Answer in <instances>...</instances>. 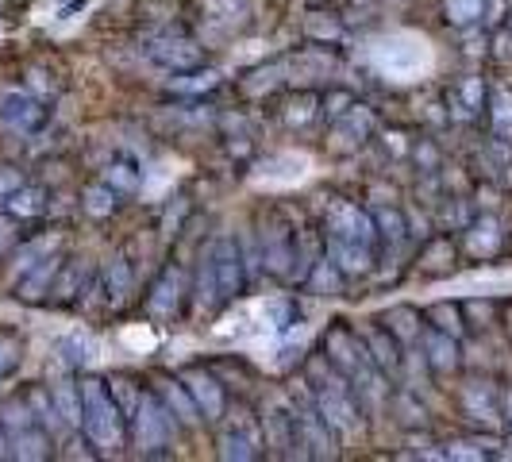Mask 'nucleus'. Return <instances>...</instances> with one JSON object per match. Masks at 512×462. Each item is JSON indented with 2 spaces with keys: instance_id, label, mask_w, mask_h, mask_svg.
<instances>
[{
  "instance_id": "26",
  "label": "nucleus",
  "mask_w": 512,
  "mask_h": 462,
  "mask_svg": "<svg viewBox=\"0 0 512 462\" xmlns=\"http://www.w3.org/2000/svg\"><path fill=\"white\" fill-rule=\"evenodd\" d=\"M85 212L89 216H112L116 212V189L101 181V185H89L85 189Z\"/></svg>"
},
{
  "instance_id": "36",
  "label": "nucleus",
  "mask_w": 512,
  "mask_h": 462,
  "mask_svg": "<svg viewBox=\"0 0 512 462\" xmlns=\"http://www.w3.org/2000/svg\"><path fill=\"white\" fill-rule=\"evenodd\" d=\"M462 97H466V108H482V85L478 81H462Z\"/></svg>"
},
{
  "instance_id": "18",
  "label": "nucleus",
  "mask_w": 512,
  "mask_h": 462,
  "mask_svg": "<svg viewBox=\"0 0 512 462\" xmlns=\"http://www.w3.org/2000/svg\"><path fill=\"white\" fill-rule=\"evenodd\" d=\"M158 393L166 397V409H170V412L178 409L181 424H197V420H201V412H197V405H193L189 389H185L181 382H174V378H162V382H158Z\"/></svg>"
},
{
  "instance_id": "38",
  "label": "nucleus",
  "mask_w": 512,
  "mask_h": 462,
  "mask_svg": "<svg viewBox=\"0 0 512 462\" xmlns=\"http://www.w3.org/2000/svg\"><path fill=\"white\" fill-rule=\"evenodd\" d=\"M0 459H8V436L0 432Z\"/></svg>"
},
{
  "instance_id": "7",
  "label": "nucleus",
  "mask_w": 512,
  "mask_h": 462,
  "mask_svg": "<svg viewBox=\"0 0 512 462\" xmlns=\"http://www.w3.org/2000/svg\"><path fill=\"white\" fill-rule=\"evenodd\" d=\"M143 54L166 74H181V70H197L201 66V47L193 39H185V35H174V31L143 39Z\"/></svg>"
},
{
  "instance_id": "31",
  "label": "nucleus",
  "mask_w": 512,
  "mask_h": 462,
  "mask_svg": "<svg viewBox=\"0 0 512 462\" xmlns=\"http://www.w3.org/2000/svg\"><path fill=\"white\" fill-rule=\"evenodd\" d=\"M378 224H382V235L385 239H393V243H397V239H401V235H405V224H401V212H397V208H389V212H378Z\"/></svg>"
},
{
  "instance_id": "10",
  "label": "nucleus",
  "mask_w": 512,
  "mask_h": 462,
  "mask_svg": "<svg viewBox=\"0 0 512 462\" xmlns=\"http://www.w3.org/2000/svg\"><path fill=\"white\" fill-rule=\"evenodd\" d=\"M262 439H266V447H274L278 455H305V451H301V439H297L293 409L266 405V409H262Z\"/></svg>"
},
{
  "instance_id": "33",
  "label": "nucleus",
  "mask_w": 512,
  "mask_h": 462,
  "mask_svg": "<svg viewBox=\"0 0 512 462\" xmlns=\"http://www.w3.org/2000/svg\"><path fill=\"white\" fill-rule=\"evenodd\" d=\"M108 185H112V189H116V185H120V189H135V185H139V174H131L128 162H120V166L108 170Z\"/></svg>"
},
{
  "instance_id": "30",
  "label": "nucleus",
  "mask_w": 512,
  "mask_h": 462,
  "mask_svg": "<svg viewBox=\"0 0 512 462\" xmlns=\"http://www.w3.org/2000/svg\"><path fill=\"white\" fill-rule=\"evenodd\" d=\"M470 247H474V251H478V255H489V251H493V247H497V228H493V224H478V228H474V235H470Z\"/></svg>"
},
{
  "instance_id": "39",
  "label": "nucleus",
  "mask_w": 512,
  "mask_h": 462,
  "mask_svg": "<svg viewBox=\"0 0 512 462\" xmlns=\"http://www.w3.org/2000/svg\"><path fill=\"white\" fill-rule=\"evenodd\" d=\"M505 409H509V420H512V393L505 397Z\"/></svg>"
},
{
  "instance_id": "2",
  "label": "nucleus",
  "mask_w": 512,
  "mask_h": 462,
  "mask_svg": "<svg viewBox=\"0 0 512 462\" xmlns=\"http://www.w3.org/2000/svg\"><path fill=\"white\" fill-rule=\"evenodd\" d=\"M305 378H308V393H312L316 409L328 416V424L339 428V432H355V428L362 424L359 401H355V385L347 382L324 355L308 362Z\"/></svg>"
},
{
  "instance_id": "23",
  "label": "nucleus",
  "mask_w": 512,
  "mask_h": 462,
  "mask_svg": "<svg viewBox=\"0 0 512 462\" xmlns=\"http://www.w3.org/2000/svg\"><path fill=\"white\" fill-rule=\"evenodd\" d=\"M51 401L62 424H81V385L74 382H54L51 385Z\"/></svg>"
},
{
  "instance_id": "8",
  "label": "nucleus",
  "mask_w": 512,
  "mask_h": 462,
  "mask_svg": "<svg viewBox=\"0 0 512 462\" xmlns=\"http://www.w3.org/2000/svg\"><path fill=\"white\" fill-rule=\"evenodd\" d=\"M293 420H297V439H301L305 455H312V459H328V455H335L332 424H328L324 412L316 409L312 393L301 397V401H293Z\"/></svg>"
},
{
  "instance_id": "24",
  "label": "nucleus",
  "mask_w": 512,
  "mask_h": 462,
  "mask_svg": "<svg viewBox=\"0 0 512 462\" xmlns=\"http://www.w3.org/2000/svg\"><path fill=\"white\" fill-rule=\"evenodd\" d=\"M104 289H108V301L112 305H124L131 293V270L124 258H112L108 270H104Z\"/></svg>"
},
{
  "instance_id": "19",
  "label": "nucleus",
  "mask_w": 512,
  "mask_h": 462,
  "mask_svg": "<svg viewBox=\"0 0 512 462\" xmlns=\"http://www.w3.org/2000/svg\"><path fill=\"white\" fill-rule=\"evenodd\" d=\"M8 455H16V459H47V455H51L47 432L35 424V428H24V432L8 436Z\"/></svg>"
},
{
  "instance_id": "12",
  "label": "nucleus",
  "mask_w": 512,
  "mask_h": 462,
  "mask_svg": "<svg viewBox=\"0 0 512 462\" xmlns=\"http://www.w3.org/2000/svg\"><path fill=\"white\" fill-rule=\"evenodd\" d=\"M0 120L16 131H39L47 120V108L27 93H4L0 97Z\"/></svg>"
},
{
  "instance_id": "29",
  "label": "nucleus",
  "mask_w": 512,
  "mask_h": 462,
  "mask_svg": "<svg viewBox=\"0 0 512 462\" xmlns=\"http://www.w3.org/2000/svg\"><path fill=\"white\" fill-rule=\"evenodd\" d=\"M493 128L501 131V135H509L512 131V93L509 89H497V93H493Z\"/></svg>"
},
{
  "instance_id": "32",
  "label": "nucleus",
  "mask_w": 512,
  "mask_h": 462,
  "mask_svg": "<svg viewBox=\"0 0 512 462\" xmlns=\"http://www.w3.org/2000/svg\"><path fill=\"white\" fill-rule=\"evenodd\" d=\"M16 355H20V343L12 339V335L0 332V378L12 370V362H16Z\"/></svg>"
},
{
  "instance_id": "14",
  "label": "nucleus",
  "mask_w": 512,
  "mask_h": 462,
  "mask_svg": "<svg viewBox=\"0 0 512 462\" xmlns=\"http://www.w3.org/2000/svg\"><path fill=\"white\" fill-rule=\"evenodd\" d=\"M262 258L270 270L285 274L289 262H297V243H293V231H285L282 224H270L262 231Z\"/></svg>"
},
{
  "instance_id": "3",
  "label": "nucleus",
  "mask_w": 512,
  "mask_h": 462,
  "mask_svg": "<svg viewBox=\"0 0 512 462\" xmlns=\"http://www.w3.org/2000/svg\"><path fill=\"white\" fill-rule=\"evenodd\" d=\"M81 428H85L89 443L101 451H116L128 439V416L116 405L112 389L101 378L81 382Z\"/></svg>"
},
{
  "instance_id": "27",
  "label": "nucleus",
  "mask_w": 512,
  "mask_h": 462,
  "mask_svg": "<svg viewBox=\"0 0 512 462\" xmlns=\"http://www.w3.org/2000/svg\"><path fill=\"white\" fill-rule=\"evenodd\" d=\"M482 12H486V0H447V20L459 27L482 20Z\"/></svg>"
},
{
  "instance_id": "28",
  "label": "nucleus",
  "mask_w": 512,
  "mask_h": 462,
  "mask_svg": "<svg viewBox=\"0 0 512 462\" xmlns=\"http://www.w3.org/2000/svg\"><path fill=\"white\" fill-rule=\"evenodd\" d=\"M428 320L436 324L439 332H451V335L462 332V312H459V305H436V308H428Z\"/></svg>"
},
{
  "instance_id": "13",
  "label": "nucleus",
  "mask_w": 512,
  "mask_h": 462,
  "mask_svg": "<svg viewBox=\"0 0 512 462\" xmlns=\"http://www.w3.org/2000/svg\"><path fill=\"white\" fill-rule=\"evenodd\" d=\"M382 54V66L389 74H412L416 66H424V43H416V39H389L378 47Z\"/></svg>"
},
{
  "instance_id": "5",
  "label": "nucleus",
  "mask_w": 512,
  "mask_h": 462,
  "mask_svg": "<svg viewBox=\"0 0 512 462\" xmlns=\"http://www.w3.org/2000/svg\"><path fill=\"white\" fill-rule=\"evenodd\" d=\"M324 359L332 362L335 370L347 378V382L355 385L359 393H378V366L370 359V351H366V343H362L359 335L351 332V328H343V324H335L324 332Z\"/></svg>"
},
{
  "instance_id": "9",
  "label": "nucleus",
  "mask_w": 512,
  "mask_h": 462,
  "mask_svg": "<svg viewBox=\"0 0 512 462\" xmlns=\"http://www.w3.org/2000/svg\"><path fill=\"white\" fill-rule=\"evenodd\" d=\"M181 385L189 389V397H193V405L201 412V420H212V424L224 420V385L216 382L208 370H201V366L185 370V374H181Z\"/></svg>"
},
{
  "instance_id": "17",
  "label": "nucleus",
  "mask_w": 512,
  "mask_h": 462,
  "mask_svg": "<svg viewBox=\"0 0 512 462\" xmlns=\"http://www.w3.org/2000/svg\"><path fill=\"white\" fill-rule=\"evenodd\" d=\"M0 205H4L8 216H16V220H31V216H39V212L47 208V193H43V189H35V185H20V189H16V193H8Z\"/></svg>"
},
{
  "instance_id": "15",
  "label": "nucleus",
  "mask_w": 512,
  "mask_h": 462,
  "mask_svg": "<svg viewBox=\"0 0 512 462\" xmlns=\"http://www.w3.org/2000/svg\"><path fill=\"white\" fill-rule=\"evenodd\" d=\"M362 343H366V351H370V359H374L378 370H385V374L401 370V343H397V335L389 332V328H370V332L362 335Z\"/></svg>"
},
{
  "instance_id": "35",
  "label": "nucleus",
  "mask_w": 512,
  "mask_h": 462,
  "mask_svg": "<svg viewBox=\"0 0 512 462\" xmlns=\"http://www.w3.org/2000/svg\"><path fill=\"white\" fill-rule=\"evenodd\" d=\"M447 459H486V451H482V447L470 451V443H451V447H447Z\"/></svg>"
},
{
  "instance_id": "34",
  "label": "nucleus",
  "mask_w": 512,
  "mask_h": 462,
  "mask_svg": "<svg viewBox=\"0 0 512 462\" xmlns=\"http://www.w3.org/2000/svg\"><path fill=\"white\" fill-rule=\"evenodd\" d=\"M24 185V178H20V170H12V166H0V201L8 197V193H16Z\"/></svg>"
},
{
  "instance_id": "1",
  "label": "nucleus",
  "mask_w": 512,
  "mask_h": 462,
  "mask_svg": "<svg viewBox=\"0 0 512 462\" xmlns=\"http://www.w3.org/2000/svg\"><path fill=\"white\" fill-rule=\"evenodd\" d=\"M374 220L355 208L351 201H332L324 212V235H328V251L332 262L343 274H366L374 262Z\"/></svg>"
},
{
  "instance_id": "37",
  "label": "nucleus",
  "mask_w": 512,
  "mask_h": 462,
  "mask_svg": "<svg viewBox=\"0 0 512 462\" xmlns=\"http://www.w3.org/2000/svg\"><path fill=\"white\" fill-rule=\"evenodd\" d=\"M8 239H12V224L8 216H0V247H8Z\"/></svg>"
},
{
  "instance_id": "22",
  "label": "nucleus",
  "mask_w": 512,
  "mask_h": 462,
  "mask_svg": "<svg viewBox=\"0 0 512 462\" xmlns=\"http://www.w3.org/2000/svg\"><path fill=\"white\" fill-rule=\"evenodd\" d=\"M178 301H181V285H178V274L170 270V274L158 278V285H154V293L147 305H151L154 316H174V312H178Z\"/></svg>"
},
{
  "instance_id": "4",
  "label": "nucleus",
  "mask_w": 512,
  "mask_h": 462,
  "mask_svg": "<svg viewBox=\"0 0 512 462\" xmlns=\"http://www.w3.org/2000/svg\"><path fill=\"white\" fill-rule=\"evenodd\" d=\"M243 255H239V243L231 235H220L208 251L205 266H201V278H197V297L201 305L216 308L228 305L243 293Z\"/></svg>"
},
{
  "instance_id": "20",
  "label": "nucleus",
  "mask_w": 512,
  "mask_h": 462,
  "mask_svg": "<svg viewBox=\"0 0 512 462\" xmlns=\"http://www.w3.org/2000/svg\"><path fill=\"white\" fill-rule=\"evenodd\" d=\"M54 274H58V258H43L39 266H27V278L20 282V297L24 301H39L54 285Z\"/></svg>"
},
{
  "instance_id": "11",
  "label": "nucleus",
  "mask_w": 512,
  "mask_h": 462,
  "mask_svg": "<svg viewBox=\"0 0 512 462\" xmlns=\"http://www.w3.org/2000/svg\"><path fill=\"white\" fill-rule=\"evenodd\" d=\"M262 432L247 420H235V424H224L220 432V459H235V462H251L262 455Z\"/></svg>"
},
{
  "instance_id": "16",
  "label": "nucleus",
  "mask_w": 512,
  "mask_h": 462,
  "mask_svg": "<svg viewBox=\"0 0 512 462\" xmlns=\"http://www.w3.org/2000/svg\"><path fill=\"white\" fill-rule=\"evenodd\" d=\"M424 339V351H428V366L436 370V374H451L455 366H459V343H455V335L451 332H420Z\"/></svg>"
},
{
  "instance_id": "25",
  "label": "nucleus",
  "mask_w": 512,
  "mask_h": 462,
  "mask_svg": "<svg viewBox=\"0 0 512 462\" xmlns=\"http://www.w3.org/2000/svg\"><path fill=\"white\" fill-rule=\"evenodd\" d=\"M385 324H389V332L397 335V343H416L420 339V316L412 312V308H389V316H385Z\"/></svg>"
},
{
  "instance_id": "6",
  "label": "nucleus",
  "mask_w": 512,
  "mask_h": 462,
  "mask_svg": "<svg viewBox=\"0 0 512 462\" xmlns=\"http://www.w3.org/2000/svg\"><path fill=\"white\" fill-rule=\"evenodd\" d=\"M128 428H131V439H135L139 451H154V447H166V443H170L174 416H170V409H166L154 393H143L139 405H135V412L128 416Z\"/></svg>"
},
{
  "instance_id": "21",
  "label": "nucleus",
  "mask_w": 512,
  "mask_h": 462,
  "mask_svg": "<svg viewBox=\"0 0 512 462\" xmlns=\"http://www.w3.org/2000/svg\"><path fill=\"white\" fill-rule=\"evenodd\" d=\"M35 424H39V420H35V412H31V401H27V397H12V401L0 405V428H4L8 436L24 432V428H35Z\"/></svg>"
}]
</instances>
